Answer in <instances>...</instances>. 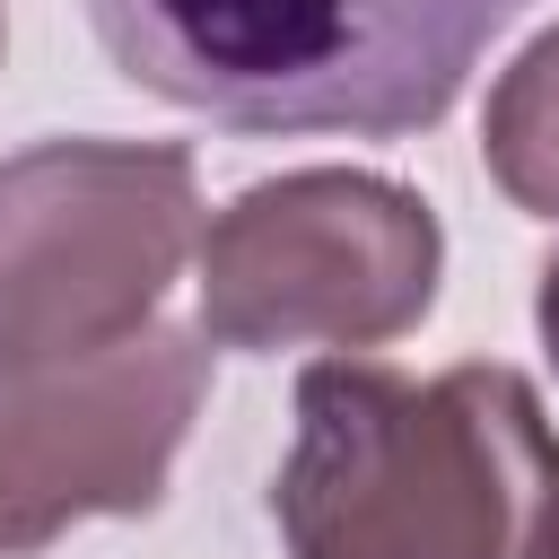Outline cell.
Returning <instances> with one entry per match:
<instances>
[{
  "mask_svg": "<svg viewBox=\"0 0 559 559\" xmlns=\"http://www.w3.org/2000/svg\"><path fill=\"white\" fill-rule=\"evenodd\" d=\"M445 280L437 210L367 166H297L245 183L201 236L210 349H384Z\"/></svg>",
  "mask_w": 559,
  "mask_h": 559,
  "instance_id": "cell-3",
  "label": "cell"
},
{
  "mask_svg": "<svg viewBox=\"0 0 559 559\" xmlns=\"http://www.w3.org/2000/svg\"><path fill=\"white\" fill-rule=\"evenodd\" d=\"M0 35H9V26H0Z\"/></svg>",
  "mask_w": 559,
  "mask_h": 559,
  "instance_id": "cell-8",
  "label": "cell"
},
{
  "mask_svg": "<svg viewBox=\"0 0 559 559\" xmlns=\"http://www.w3.org/2000/svg\"><path fill=\"white\" fill-rule=\"evenodd\" d=\"M480 166L515 210L559 218V26H542L498 70L489 114H480Z\"/></svg>",
  "mask_w": 559,
  "mask_h": 559,
  "instance_id": "cell-6",
  "label": "cell"
},
{
  "mask_svg": "<svg viewBox=\"0 0 559 559\" xmlns=\"http://www.w3.org/2000/svg\"><path fill=\"white\" fill-rule=\"evenodd\" d=\"M201 332L140 323L96 349L0 358V559L52 550L87 515H148L201 419Z\"/></svg>",
  "mask_w": 559,
  "mask_h": 559,
  "instance_id": "cell-5",
  "label": "cell"
},
{
  "mask_svg": "<svg viewBox=\"0 0 559 559\" xmlns=\"http://www.w3.org/2000/svg\"><path fill=\"white\" fill-rule=\"evenodd\" d=\"M201 245V166L175 140H35L0 157V358L157 323Z\"/></svg>",
  "mask_w": 559,
  "mask_h": 559,
  "instance_id": "cell-4",
  "label": "cell"
},
{
  "mask_svg": "<svg viewBox=\"0 0 559 559\" xmlns=\"http://www.w3.org/2000/svg\"><path fill=\"white\" fill-rule=\"evenodd\" d=\"M550 559H559V550H550Z\"/></svg>",
  "mask_w": 559,
  "mask_h": 559,
  "instance_id": "cell-9",
  "label": "cell"
},
{
  "mask_svg": "<svg viewBox=\"0 0 559 559\" xmlns=\"http://www.w3.org/2000/svg\"><path fill=\"white\" fill-rule=\"evenodd\" d=\"M105 61L227 131L411 140L524 0H79Z\"/></svg>",
  "mask_w": 559,
  "mask_h": 559,
  "instance_id": "cell-2",
  "label": "cell"
},
{
  "mask_svg": "<svg viewBox=\"0 0 559 559\" xmlns=\"http://www.w3.org/2000/svg\"><path fill=\"white\" fill-rule=\"evenodd\" d=\"M533 323H542V349H550V367H559V262L542 271V297H533Z\"/></svg>",
  "mask_w": 559,
  "mask_h": 559,
  "instance_id": "cell-7",
  "label": "cell"
},
{
  "mask_svg": "<svg viewBox=\"0 0 559 559\" xmlns=\"http://www.w3.org/2000/svg\"><path fill=\"white\" fill-rule=\"evenodd\" d=\"M271 524L288 559H550L559 428L533 376L498 358L445 376L314 358Z\"/></svg>",
  "mask_w": 559,
  "mask_h": 559,
  "instance_id": "cell-1",
  "label": "cell"
}]
</instances>
